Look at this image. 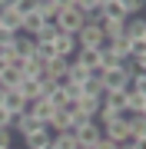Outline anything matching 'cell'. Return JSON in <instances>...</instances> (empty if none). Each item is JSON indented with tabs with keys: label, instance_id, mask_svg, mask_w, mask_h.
Instances as JSON below:
<instances>
[{
	"label": "cell",
	"instance_id": "6da1fadb",
	"mask_svg": "<svg viewBox=\"0 0 146 149\" xmlns=\"http://www.w3.org/2000/svg\"><path fill=\"white\" fill-rule=\"evenodd\" d=\"M130 76H133L130 60H119L116 70H103V73H100V83H103V90H106V93H119V90L130 86Z\"/></svg>",
	"mask_w": 146,
	"mask_h": 149
},
{
	"label": "cell",
	"instance_id": "7a4b0ae2",
	"mask_svg": "<svg viewBox=\"0 0 146 149\" xmlns=\"http://www.w3.org/2000/svg\"><path fill=\"white\" fill-rule=\"evenodd\" d=\"M83 23H87V17L76 10V7H66V10H57L53 27H57L60 33H80V30H83Z\"/></svg>",
	"mask_w": 146,
	"mask_h": 149
},
{
	"label": "cell",
	"instance_id": "3957f363",
	"mask_svg": "<svg viewBox=\"0 0 146 149\" xmlns=\"http://www.w3.org/2000/svg\"><path fill=\"white\" fill-rule=\"evenodd\" d=\"M103 136L113 139V143L130 139V113H119V116H113L110 123H103Z\"/></svg>",
	"mask_w": 146,
	"mask_h": 149
},
{
	"label": "cell",
	"instance_id": "277c9868",
	"mask_svg": "<svg viewBox=\"0 0 146 149\" xmlns=\"http://www.w3.org/2000/svg\"><path fill=\"white\" fill-rule=\"evenodd\" d=\"M80 50V40H76V33H60L53 37V56H63V60H73V53Z\"/></svg>",
	"mask_w": 146,
	"mask_h": 149
},
{
	"label": "cell",
	"instance_id": "5b68a950",
	"mask_svg": "<svg viewBox=\"0 0 146 149\" xmlns=\"http://www.w3.org/2000/svg\"><path fill=\"white\" fill-rule=\"evenodd\" d=\"M0 27H7L10 33H23V17H20V10L13 3L0 7Z\"/></svg>",
	"mask_w": 146,
	"mask_h": 149
},
{
	"label": "cell",
	"instance_id": "8992f818",
	"mask_svg": "<svg viewBox=\"0 0 146 149\" xmlns=\"http://www.w3.org/2000/svg\"><path fill=\"white\" fill-rule=\"evenodd\" d=\"M73 63L83 66L93 76H100V50H76V53H73Z\"/></svg>",
	"mask_w": 146,
	"mask_h": 149
},
{
	"label": "cell",
	"instance_id": "52a82bcc",
	"mask_svg": "<svg viewBox=\"0 0 146 149\" xmlns=\"http://www.w3.org/2000/svg\"><path fill=\"white\" fill-rule=\"evenodd\" d=\"M73 119L76 116H70V113H66V109H53V116H50L47 119V129H50V133H70V129H73Z\"/></svg>",
	"mask_w": 146,
	"mask_h": 149
},
{
	"label": "cell",
	"instance_id": "ba28073f",
	"mask_svg": "<svg viewBox=\"0 0 146 149\" xmlns=\"http://www.w3.org/2000/svg\"><path fill=\"white\" fill-rule=\"evenodd\" d=\"M100 13H103V20H130V10L123 7V0H103L100 3Z\"/></svg>",
	"mask_w": 146,
	"mask_h": 149
},
{
	"label": "cell",
	"instance_id": "9c48e42d",
	"mask_svg": "<svg viewBox=\"0 0 146 149\" xmlns=\"http://www.w3.org/2000/svg\"><path fill=\"white\" fill-rule=\"evenodd\" d=\"M66 66H70V60H63V56H53V60H47V66H43V76H47V80H53V83H63V80H66Z\"/></svg>",
	"mask_w": 146,
	"mask_h": 149
},
{
	"label": "cell",
	"instance_id": "30bf717a",
	"mask_svg": "<svg viewBox=\"0 0 146 149\" xmlns=\"http://www.w3.org/2000/svg\"><path fill=\"white\" fill-rule=\"evenodd\" d=\"M43 83H47V76H40V80H30V76H23L17 90H20V96L30 103V100H40V93H43Z\"/></svg>",
	"mask_w": 146,
	"mask_h": 149
},
{
	"label": "cell",
	"instance_id": "8fae6325",
	"mask_svg": "<svg viewBox=\"0 0 146 149\" xmlns=\"http://www.w3.org/2000/svg\"><path fill=\"white\" fill-rule=\"evenodd\" d=\"M53 109H57V106H53L50 100H30V103H27V113H30L33 119H40L43 126H47V119L53 116Z\"/></svg>",
	"mask_w": 146,
	"mask_h": 149
},
{
	"label": "cell",
	"instance_id": "7c38bea8",
	"mask_svg": "<svg viewBox=\"0 0 146 149\" xmlns=\"http://www.w3.org/2000/svg\"><path fill=\"white\" fill-rule=\"evenodd\" d=\"M13 53L20 56V60H33V56H37V43H33V37H27V33H17V40H13Z\"/></svg>",
	"mask_w": 146,
	"mask_h": 149
},
{
	"label": "cell",
	"instance_id": "4fadbf2b",
	"mask_svg": "<svg viewBox=\"0 0 146 149\" xmlns=\"http://www.w3.org/2000/svg\"><path fill=\"white\" fill-rule=\"evenodd\" d=\"M0 106H3L7 113H13V116H17V113L27 109V100L20 96V90H3V103H0Z\"/></svg>",
	"mask_w": 146,
	"mask_h": 149
},
{
	"label": "cell",
	"instance_id": "5bb4252c",
	"mask_svg": "<svg viewBox=\"0 0 146 149\" xmlns=\"http://www.w3.org/2000/svg\"><path fill=\"white\" fill-rule=\"evenodd\" d=\"M50 139H53V133L43 126V129H37V133L23 136V149H47V146H50Z\"/></svg>",
	"mask_w": 146,
	"mask_h": 149
},
{
	"label": "cell",
	"instance_id": "9a60e30c",
	"mask_svg": "<svg viewBox=\"0 0 146 149\" xmlns=\"http://www.w3.org/2000/svg\"><path fill=\"white\" fill-rule=\"evenodd\" d=\"M100 106H103V100H96V96H80V103H76L80 116H87V119H96Z\"/></svg>",
	"mask_w": 146,
	"mask_h": 149
},
{
	"label": "cell",
	"instance_id": "2e32d148",
	"mask_svg": "<svg viewBox=\"0 0 146 149\" xmlns=\"http://www.w3.org/2000/svg\"><path fill=\"white\" fill-rule=\"evenodd\" d=\"M126 113L146 116V93H130V90H126Z\"/></svg>",
	"mask_w": 146,
	"mask_h": 149
},
{
	"label": "cell",
	"instance_id": "e0dca14e",
	"mask_svg": "<svg viewBox=\"0 0 146 149\" xmlns=\"http://www.w3.org/2000/svg\"><path fill=\"white\" fill-rule=\"evenodd\" d=\"M23 80V73L20 70H13V66H3V73H0V90H17Z\"/></svg>",
	"mask_w": 146,
	"mask_h": 149
},
{
	"label": "cell",
	"instance_id": "ac0fdd59",
	"mask_svg": "<svg viewBox=\"0 0 146 149\" xmlns=\"http://www.w3.org/2000/svg\"><path fill=\"white\" fill-rule=\"evenodd\" d=\"M43 27H47V23H43V13H40V10H33V13H27V17H23V33H27V37L40 33Z\"/></svg>",
	"mask_w": 146,
	"mask_h": 149
},
{
	"label": "cell",
	"instance_id": "d6986e66",
	"mask_svg": "<svg viewBox=\"0 0 146 149\" xmlns=\"http://www.w3.org/2000/svg\"><path fill=\"white\" fill-rule=\"evenodd\" d=\"M130 139L146 143V116H133L130 113Z\"/></svg>",
	"mask_w": 146,
	"mask_h": 149
},
{
	"label": "cell",
	"instance_id": "ffe728a7",
	"mask_svg": "<svg viewBox=\"0 0 146 149\" xmlns=\"http://www.w3.org/2000/svg\"><path fill=\"white\" fill-rule=\"evenodd\" d=\"M80 93H83V96H96V100H103V96H106V90H103V83H100V76H90L87 83H80Z\"/></svg>",
	"mask_w": 146,
	"mask_h": 149
},
{
	"label": "cell",
	"instance_id": "44dd1931",
	"mask_svg": "<svg viewBox=\"0 0 146 149\" xmlns=\"http://www.w3.org/2000/svg\"><path fill=\"white\" fill-rule=\"evenodd\" d=\"M50 146H53V149H80V143H76L73 133H53Z\"/></svg>",
	"mask_w": 146,
	"mask_h": 149
},
{
	"label": "cell",
	"instance_id": "7402d4cb",
	"mask_svg": "<svg viewBox=\"0 0 146 149\" xmlns=\"http://www.w3.org/2000/svg\"><path fill=\"white\" fill-rule=\"evenodd\" d=\"M123 23H126V20H103V23H100L103 40H116V37H123Z\"/></svg>",
	"mask_w": 146,
	"mask_h": 149
},
{
	"label": "cell",
	"instance_id": "603a6c76",
	"mask_svg": "<svg viewBox=\"0 0 146 149\" xmlns=\"http://www.w3.org/2000/svg\"><path fill=\"white\" fill-rule=\"evenodd\" d=\"M90 76H93V73H87L83 66H76L73 60H70V66H66V83H76V86H80V83H87Z\"/></svg>",
	"mask_w": 146,
	"mask_h": 149
},
{
	"label": "cell",
	"instance_id": "cb8c5ba5",
	"mask_svg": "<svg viewBox=\"0 0 146 149\" xmlns=\"http://www.w3.org/2000/svg\"><path fill=\"white\" fill-rule=\"evenodd\" d=\"M130 93H146V70H140V73L130 76V86H126Z\"/></svg>",
	"mask_w": 146,
	"mask_h": 149
},
{
	"label": "cell",
	"instance_id": "d4e9b609",
	"mask_svg": "<svg viewBox=\"0 0 146 149\" xmlns=\"http://www.w3.org/2000/svg\"><path fill=\"white\" fill-rule=\"evenodd\" d=\"M116 66H119V60L103 47V50H100V73H103V70H116Z\"/></svg>",
	"mask_w": 146,
	"mask_h": 149
},
{
	"label": "cell",
	"instance_id": "484cf974",
	"mask_svg": "<svg viewBox=\"0 0 146 149\" xmlns=\"http://www.w3.org/2000/svg\"><path fill=\"white\" fill-rule=\"evenodd\" d=\"M73 7H76L83 17H90V13H96V10H100V0H73Z\"/></svg>",
	"mask_w": 146,
	"mask_h": 149
},
{
	"label": "cell",
	"instance_id": "4316f807",
	"mask_svg": "<svg viewBox=\"0 0 146 149\" xmlns=\"http://www.w3.org/2000/svg\"><path fill=\"white\" fill-rule=\"evenodd\" d=\"M53 37H57V27H43L40 33H33V40H37V43H53Z\"/></svg>",
	"mask_w": 146,
	"mask_h": 149
},
{
	"label": "cell",
	"instance_id": "83f0119b",
	"mask_svg": "<svg viewBox=\"0 0 146 149\" xmlns=\"http://www.w3.org/2000/svg\"><path fill=\"white\" fill-rule=\"evenodd\" d=\"M13 7L20 10V17H27V13L37 10V0H13Z\"/></svg>",
	"mask_w": 146,
	"mask_h": 149
},
{
	"label": "cell",
	"instance_id": "f1b7e54d",
	"mask_svg": "<svg viewBox=\"0 0 146 149\" xmlns=\"http://www.w3.org/2000/svg\"><path fill=\"white\" fill-rule=\"evenodd\" d=\"M63 96H66V100H80L83 93H80V86H76V83H66V80H63Z\"/></svg>",
	"mask_w": 146,
	"mask_h": 149
},
{
	"label": "cell",
	"instance_id": "f546056e",
	"mask_svg": "<svg viewBox=\"0 0 146 149\" xmlns=\"http://www.w3.org/2000/svg\"><path fill=\"white\" fill-rule=\"evenodd\" d=\"M13 40H17V33H10L7 27H0V47H13Z\"/></svg>",
	"mask_w": 146,
	"mask_h": 149
},
{
	"label": "cell",
	"instance_id": "4dcf8cb0",
	"mask_svg": "<svg viewBox=\"0 0 146 149\" xmlns=\"http://www.w3.org/2000/svg\"><path fill=\"white\" fill-rule=\"evenodd\" d=\"M10 126H13V113H7L0 106V129H10Z\"/></svg>",
	"mask_w": 146,
	"mask_h": 149
},
{
	"label": "cell",
	"instance_id": "1f68e13d",
	"mask_svg": "<svg viewBox=\"0 0 146 149\" xmlns=\"http://www.w3.org/2000/svg\"><path fill=\"white\" fill-rule=\"evenodd\" d=\"M90 149H116V143H113V139H106V136H100V139H96V143H93Z\"/></svg>",
	"mask_w": 146,
	"mask_h": 149
},
{
	"label": "cell",
	"instance_id": "d6a6232c",
	"mask_svg": "<svg viewBox=\"0 0 146 149\" xmlns=\"http://www.w3.org/2000/svg\"><path fill=\"white\" fill-rule=\"evenodd\" d=\"M0 146H13V129H0Z\"/></svg>",
	"mask_w": 146,
	"mask_h": 149
},
{
	"label": "cell",
	"instance_id": "836d02e7",
	"mask_svg": "<svg viewBox=\"0 0 146 149\" xmlns=\"http://www.w3.org/2000/svg\"><path fill=\"white\" fill-rule=\"evenodd\" d=\"M53 7L57 10H66V7H73V0H53Z\"/></svg>",
	"mask_w": 146,
	"mask_h": 149
},
{
	"label": "cell",
	"instance_id": "e575fe53",
	"mask_svg": "<svg viewBox=\"0 0 146 149\" xmlns=\"http://www.w3.org/2000/svg\"><path fill=\"white\" fill-rule=\"evenodd\" d=\"M7 3H10V0H0V7H7Z\"/></svg>",
	"mask_w": 146,
	"mask_h": 149
},
{
	"label": "cell",
	"instance_id": "d590c367",
	"mask_svg": "<svg viewBox=\"0 0 146 149\" xmlns=\"http://www.w3.org/2000/svg\"><path fill=\"white\" fill-rule=\"evenodd\" d=\"M47 149H53V146H47Z\"/></svg>",
	"mask_w": 146,
	"mask_h": 149
}]
</instances>
